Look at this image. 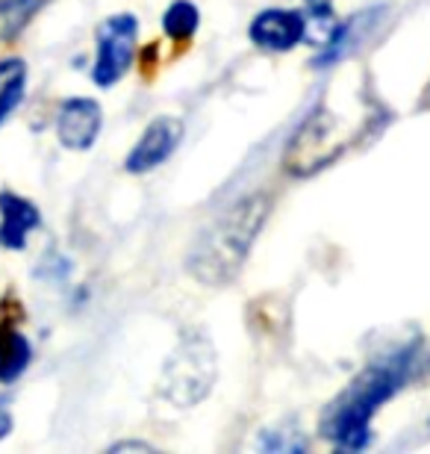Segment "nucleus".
I'll return each instance as SVG.
<instances>
[{
  "label": "nucleus",
  "instance_id": "nucleus-7",
  "mask_svg": "<svg viewBox=\"0 0 430 454\" xmlns=\"http://www.w3.org/2000/svg\"><path fill=\"white\" fill-rule=\"evenodd\" d=\"M183 142V121L174 115H160L145 127L142 136L136 139L130 153L124 157V171L130 175H148V171L160 168L162 162L174 157V151Z\"/></svg>",
  "mask_w": 430,
  "mask_h": 454
},
{
  "label": "nucleus",
  "instance_id": "nucleus-11",
  "mask_svg": "<svg viewBox=\"0 0 430 454\" xmlns=\"http://www.w3.org/2000/svg\"><path fill=\"white\" fill-rule=\"evenodd\" d=\"M35 360L33 340L12 316L4 313L0 319V389L21 384V378L30 372Z\"/></svg>",
  "mask_w": 430,
  "mask_h": 454
},
{
  "label": "nucleus",
  "instance_id": "nucleus-5",
  "mask_svg": "<svg viewBox=\"0 0 430 454\" xmlns=\"http://www.w3.org/2000/svg\"><path fill=\"white\" fill-rule=\"evenodd\" d=\"M139 39V18L133 12H115L104 18L95 30V59H91L89 80L98 89H113L124 80L136 57Z\"/></svg>",
  "mask_w": 430,
  "mask_h": 454
},
{
  "label": "nucleus",
  "instance_id": "nucleus-14",
  "mask_svg": "<svg viewBox=\"0 0 430 454\" xmlns=\"http://www.w3.org/2000/svg\"><path fill=\"white\" fill-rule=\"evenodd\" d=\"M200 27V12L192 0H174L168 9L162 12V30L174 42H186L198 33Z\"/></svg>",
  "mask_w": 430,
  "mask_h": 454
},
{
  "label": "nucleus",
  "instance_id": "nucleus-16",
  "mask_svg": "<svg viewBox=\"0 0 430 454\" xmlns=\"http://www.w3.org/2000/svg\"><path fill=\"white\" fill-rule=\"evenodd\" d=\"M151 451L148 442H133V440H127V442H115V446H109V451Z\"/></svg>",
  "mask_w": 430,
  "mask_h": 454
},
{
  "label": "nucleus",
  "instance_id": "nucleus-2",
  "mask_svg": "<svg viewBox=\"0 0 430 454\" xmlns=\"http://www.w3.org/2000/svg\"><path fill=\"white\" fill-rule=\"evenodd\" d=\"M416 366H418V342L401 345V348L389 351L387 357L365 366L351 380V387L324 411L322 434L336 449L345 451L369 449L374 413L416 375Z\"/></svg>",
  "mask_w": 430,
  "mask_h": 454
},
{
  "label": "nucleus",
  "instance_id": "nucleus-9",
  "mask_svg": "<svg viewBox=\"0 0 430 454\" xmlns=\"http://www.w3.org/2000/svg\"><path fill=\"white\" fill-rule=\"evenodd\" d=\"M39 204L15 189H0V248L21 254L30 245V236L42 231Z\"/></svg>",
  "mask_w": 430,
  "mask_h": 454
},
{
  "label": "nucleus",
  "instance_id": "nucleus-4",
  "mask_svg": "<svg viewBox=\"0 0 430 454\" xmlns=\"http://www.w3.org/2000/svg\"><path fill=\"white\" fill-rule=\"evenodd\" d=\"M218 375L215 348L204 333H183L168 360L162 363L160 393L168 404L189 411L213 393Z\"/></svg>",
  "mask_w": 430,
  "mask_h": 454
},
{
  "label": "nucleus",
  "instance_id": "nucleus-8",
  "mask_svg": "<svg viewBox=\"0 0 430 454\" xmlns=\"http://www.w3.org/2000/svg\"><path fill=\"white\" fill-rule=\"evenodd\" d=\"M307 30L309 24L301 9H262L260 15H254L248 39L265 53H289L307 39Z\"/></svg>",
  "mask_w": 430,
  "mask_h": 454
},
{
  "label": "nucleus",
  "instance_id": "nucleus-3",
  "mask_svg": "<svg viewBox=\"0 0 430 454\" xmlns=\"http://www.w3.org/2000/svg\"><path fill=\"white\" fill-rule=\"evenodd\" d=\"M269 213L271 201L265 192H254L233 201L192 242L186 254V271L204 286L231 284L248 260Z\"/></svg>",
  "mask_w": 430,
  "mask_h": 454
},
{
  "label": "nucleus",
  "instance_id": "nucleus-12",
  "mask_svg": "<svg viewBox=\"0 0 430 454\" xmlns=\"http://www.w3.org/2000/svg\"><path fill=\"white\" fill-rule=\"evenodd\" d=\"M27 86H30V68L21 57H0V130L21 110Z\"/></svg>",
  "mask_w": 430,
  "mask_h": 454
},
{
  "label": "nucleus",
  "instance_id": "nucleus-10",
  "mask_svg": "<svg viewBox=\"0 0 430 454\" xmlns=\"http://www.w3.org/2000/svg\"><path fill=\"white\" fill-rule=\"evenodd\" d=\"M383 15H387V9L374 6V9H365V12H356L351 18H345V21H340L327 33L322 51H318V57L313 59V66L318 68L340 66L345 57H351L360 44H365L369 35H374V30H380Z\"/></svg>",
  "mask_w": 430,
  "mask_h": 454
},
{
  "label": "nucleus",
  "instance_id": "nucleus-6",
  "mask_svg": "<svg viewBox=\"0 0 430 454\" xmlns=\"http://www.w3.org/2000/svg\"><path fill=\"white\" fill-rule=\"evenodd\" d=\"M104 130V106L89 95L66 98L53 115V133L57 142L71 153H86L95 148Z\"/></svg>",
  "mask_w": 430,
  "mask_h": 454
},
{
  "label": "nucleus",
  "instance_id": "nucleus-1",
  "mask_svg": "<svg viewBox=\"0 0 430 454\" xmlns=\"http://www.w3.org/2000/svg\"><path fill=\"white\" fill-rule=\"evenodd\" d=\"M380 121L383 113L374 101H365L363 86L356 89L351 101L342 104H336V98L327 92L289 139L283 166L289 175L298 177L318 175L322 168L333 166L345 151H351L356 142H363L365 130L378 127Z\"/></svg>",
  "mask_w": 430,
  "mask_h": 454
},
{
  "label": "nucleus",
  "instance_id": "nucleus-15",
  "mask_svg": "<svg viewBox=\"0 0 430 454\" xmlns=\"http://www.w3.org/2000/svg\"><path fill=\"white\" fill-rule=\"evenodd\" d=\"M15 431V416H12V407H9V398L0 395V442L12 437Z\"/></svg>",
  "mask_w": 430,
  "mask_h": 454
},
{
  "label": "nucleus",
  "instance_id": "nucleus-17",
  "mask_svg": "<svg viewBox=\"0 0 430 454\" xmlns=\"http://www.w3.org/2000/svg\"><path fill=\"white\" fill-rule=\"evenodd\" d=\"M427 428H430V422H427Z\"/></svg>",
  "mask_w": 430,
  "mask_h": 454
},
{
  "label": "nucleus",
  "instance_id": "nucleus-13",
  "mask_svg": "<svg viewBox=\"0 0 430 454\" xmlns=\"http://www.w3.org/2000/svg\"><path fill=\"white\" fill-rule=\"evenodd\" d=\"M51 0H0V39H18Z\"/></svg>",
  "mask_w": 430,
  "mask_h": 454
}]
</instances>
